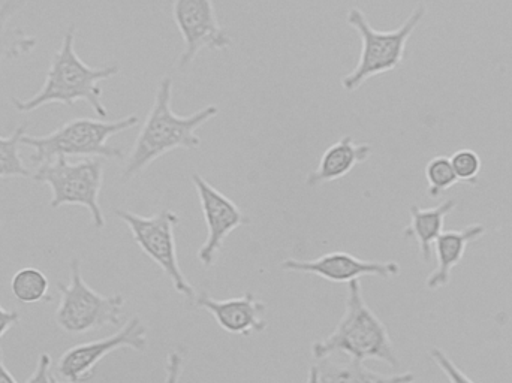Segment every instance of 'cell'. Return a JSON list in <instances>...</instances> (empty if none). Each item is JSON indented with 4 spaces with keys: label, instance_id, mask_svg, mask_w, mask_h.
I'll use <instances>...</instances> for the list:
<instances>
[{
    "label": "cell",
    "instance_id": "cell-7",
    "mask_svg": "<svg viewBox=\"0 0 512 383\" xmlns=\"http://www.w3.org/2000/svg\"><path fill=\"white\" fill-rule=\"evenodd\" d=\"M32 179L50 186L51 208L81 205L89 210L92 225L96 229L104 228L105 217L99 204L104 164L99 159L87 158L72 164L68 158H57L39 165Z\"/></svg>",
    "mask_w": 512,
    "mask_h": 383
},
{
    "label": "cell",
    "instance_id": "cell-18",
    "mask_svg": "<svg viewBox=\"0 0 512 383\" xmlns=\"http://www.w3.org/2000/svg\"><path fill=\"white\" fill-rule=\"evenodd\" d=\"M24 5L26 0H3L0 3V63L3 60L17 59L36 47L35 38L9 24Z\"/></svg>",
    "mask_w": 512,
    "mask_h": 383
},
{
    "label": "cell",
    "instance_id": "cell-8",
    "mask_svg": "<svg viewBox=\"0 0 512 383\" xmlns=\"http://www.w3.org/2000/svg\"><path fill=\"white\" fill-rule=\"evenodd\" d=\"M114 214L117 219L128 225L135 243L167 274L174 289L186 300L195 303L197 292L183 274L177 258L176 235H174V229L180 222L177 213L162 210L153 216L144 217L132 211L117 208Z\"/></svg>",
    "mask_w": 512,
    "mask_h": 383
},
{
    "label": "cell",
    "instance_id": "cell-19",
    "mask_svg": "<svg viewBox=\"0 0 512 383\" xmlns=\"http://www.w3.org/2000/svg\"><path fill=\"white\" fill-rule=\"evenodd\" d=\"M50 282L48 277L38 268L26 267L18 270L11 280V292L15 300L23 304L41 303L48 297Z\"/></svg>",
    "mask_w": 512,
    "mask_h": 383
},
{
    "label": "cell",
    "instance_id": "cell-12",
    "mask_svg": "<svg viewBox=\"0 0 512 383\" xmlns=\"http://www.w3.org/2000/svg\"><path fill=\"white\" fill-rule=\"evenodd\" d=\"M283 271L315 274L321 279L334 283H349L363 276H378L391 279L399 276L400 265L396 261H364L346 252H333L310 261L286 259L280 264Z\"/></svg>",
    "mask_w": 512,
    "mask_h": 383
},
{
    "label": "cell",
    "instance_id": "cell-9",
    "mask_svg": "<svg viewBox=\"0 0 512 383\" xmlns=\"http://www.w3.org/2000/svg\"><path fill=\"white\" fill-rule=\"evenodd\" d=\"M173 20L183 38L179 69L185 72L203 50H228L233 45L219 24L213 0H174Z\"/></svg>",
    "mask_w": 512,
    "mask_h": 383
},
{
    "label": "cell",
    "instance_id": "cell-21",
    "mask_svg": "<svg viewBox=\"0 0 512 383\" xmlns=\"http://www.w3.org/2000/svg\"><path fill=\"white\" fill-rule=\"evenodd\" d=\"M427 193L430 198H439L442 193L450 191L459 183L453 165L447 156H436L430 159L426 165Z\"/></svg>",
    "mask_w": 512,
    "mask_h": 383
},
{
    "label": "cell",
    "instance_id": "cell-16",
    "mask_svg": "<svg viewBox=\"0 0 512 383\" xmlns=\"http://www.w3.org/2000/svg\"><path fill=\"white\" fill-rule=\"evenodd\" d=\"M415 379L411 372L379 375L354 358H349L346 363H336L325 357L310 366L306 383H414Z\"/></svg>",
    "mask_w": 512,
    "mask_h": 383
},
{
    "label": "cell",
    "instance_id": "cell-13",
    "mask_svg": "<svg viewBox=\"0 0 512 383\" xmlns=\"http://www.w3.org/2000/svg\"><path fill=\"white\" fill-rule=\"evenodd\" d=\"M195 304L207 310L218 322L222 330L236 336H251L267 330L268 324L264 319L267 306L259 301L252 292H246L239 298L230 300H215L207 292L197 294Z\"/></svg>",
    "mask_w": 512,
    "mask_h": 383
},
{
    "label": "cell",
    "instance_id": "cell-1",
    "mask_svg": "<svg viewBox=\"0 0 512 383\" xmlns=\"http://www.w3.org/2000/svg\"><path fill=\"white\" fill-rule=\"evenodd\" d=\"M173 78L164 77L156 89L155 102L150 108L134 147L122 171L123 182L143 173L150 164L176 149H197L201 138L197 131L219 114L216 105H207L197 113L179 116L173 107Z\"/></svg>",
    "mask_w": 512,
    "mask_h": 383
},
{
    "label": "cell",
    "instance_id": "cell-28",
    "mask_svg": "<svg viewBox=\"0 0 512 383\" xmlns=\"http://www.w3.org/2000/svg\"><path fill=\"white\" fill-rule=\"evenodd\" d=\"M53 382L54 383H74V382H68V381H66V382H59V381H57L56 378H53Z\"/></svg>",
    "mask_w": 512,
    "mask_h": 383
},
{
    "label": "cell",
    "instance_id": "cell-17",
    "mask_svg": "<svg viewBox=\"0 0 512 383\" xmlns=\"http://www.w3.org/2000/svg\"><path fill=\"white\" fill-rule=\"evenodd\" d=\"M456 207L454 199H447L432 208H421L417 204L411 205L409 208L411 223L406 226L403 235L405 238H414L417 241L424 262H429L432 258L433 244L444 232L445 217L451 211L456 210Z\"/></svg>",
    "mask_w": 512,
    "mask_h": 383
},
{
    "label": "cell",
    "instance_id": "cell-14",
    "mask_svg": "<svg viewBox=\"0 0 512 383\" xmlns=\"http://www.w3.org/2000/svg\"><path fill=\"white\" fill-rule=\"evenodd\" d=\"M483 223H472L463 229H451L439 235L433 244L436 255V268L429 274L426 286L429 291H438L450 283L451 271L462 262L469 244L486 235Z\"/></svg>",
    "mask_w": 512,
    "mask_h": 383
},
{
    "label": "cell",
    "instance_id": "cell-6",
    "mask_svg": "<svg viewBox=\"0 0 512 383\" xmlns=\"http://www.w3.org/2000/svg\"><path fill=\"white\" fill-rule=\"evenodd\" d=\"M71 280L68 285L57 283L60 297L56 322L65 333L84 334L105 327H119L122 322L125 297L120 294L101 295L93 291L83 279L81 261L69 262Z\"/></svg>",
    "mask_w": 512,
    "mask_h": 383
},
{
    "label": "cell",
    "instance_id": "cell-5",
    "mask_svg": "<svg viewBox=\"0 0 512 383\" xmlns=\"http://www.w3.org/2000/svg\"><path fill=\"white\" fill-rule=\"evenodd\" d=\"M426 12V5L420 3L397 29L378 30L360 8L349 9L346 21L360 35L361 54L357 66L343 77V89L355 92L370 78L399 68L405 59L409 38L426 17Z\"/></svg>",
    "mask_w": 512,
    "mask_h": 383
},
{
    "label": "cell",
    "instance_id": "cell-27",
    "mask_svg": "<svg viewBox=\"0 0 512 383\" xmlns=\"http://www.w3.org/2000/svg\"><path fill=\"white\" fill-rule=\"evenodd\" d=\"M0 383H18L3 363L2 349H0Z\"/></svg>",
    "mask_w": 512,
    "mask_h": 383
},
{
    "label": "cell",
    "instance_id": "cell-11",
    "mask_svg": "<svg viewBox=\"0 0 512 383\" xmlns=\"http://www.w3.org/2000/svg\"><path fill=\"white\" fill-rule=\"evenodd\" d=\"M191 179L197 189L207 226V238L198 250V259L203 267L209 268L215 264L228 235L240 226L251 225V219L233 199L210 185L200 174H192Z\"/></svg>",
    "mask_w": 512,
    "mask_h": 383
},
{
    "label": "cell",
    "instance_id": "cell-3",
    "mask_svg": "<svg viewBox=\"0 0 512 383\" xmlns=\"http://www.w3.org/2000/svg\"><path fill=\"white\" fill-rule=\"evenodd\" d=\"M336 352H345L349 358L364 361L375 360L387 366L399 367L393 342L384 322L367 306L360 280L348 283L345 313L336 330L327 339L312 345L313 360H322Z\"/></svg>",
    "mask_w": 512,
    "mask_h": 383
},
{
    "label": "cell",
    "instance_id": "cell-22",
    "mask_svg": "<svg viewBox=\"0 0 512 383\" xmlns=\"http://www.w3.org/2000/svg\"><path fill=\"white\" fill-rule=\"evenodd\" d=\"M450 161L459 183L477 185V179L480 176L481 167H483V162L477 152L471 149H462L454 153Z\"/></svg>",
    "mask_w": 512,
    "mask_h": 383
},
{
    "label": "cell",
    "instance_id": "cell-23",
    "mask_svg": "<svg viewBox=\"0 0 512 383\" xmlns=\"http://www.w3.org/2000/svg\"><path fill=\"white\" fill-rule=\"evenodd\" d=\"M429 355L433 363L447 376L450 383H475L463 370H460L459 367L454 364V361L451 360L444 351H441V349L433 348L432 351L429 352Z\"/></svg>",
    "mask_w": 512,
    "mask_h": 383
},
{
    "label": "cell",
    "instance_id": "cell-25",
    "mask_svg": "<svg viewBox=\"0 0 512 383\" xmlns=\"http://www.w3.org/2000/svg\"><path fill=\"white\" fill-rule=\"evenodd\" d=\"M51 357L48 354H42L38 360L35 372L30 376L26 383H54V376L51 375Z\"/></svg>",
    "mask_w": 512,
    "mask_h": 383
},
{
    "label": "cell",
    "instance_id": "cell-24",
    "mask_svg": "<svg viewBox=\"0 0 512 383\" xmlns=\"http://www.w3.org/2000/svg\"><path fill=\"white\" fill-rule=\"evenodd\" d=\"M183 357L180 352L173 351L168 354L167 364H165V382L179 383L182 378Z\"/></svg>",
    "mask_w": 512,
    "mask_h": 383
},
{
    "label": "cell",
    "instance_id": "cell-4",
    "mask_svg": "<svg viewBox=\"0 0 512 383\" xmlns=\"http://www.w3.org/2000/svg\"><path fill=\"white\" fill-rule=\"evenodd\" d=\"M140 125V119L135 114L105 122L95 119L69 120L65 125L42 137L24 135L21 146L32 147L35 152L30 155V161L36 165L54 161L57 158L69 156H84V158L125 159L122 150L110 146L108 140L120 132L134 129Z\"/></svg>",
    "mask_w": 512,
    "mask_h": 383
},
{
    "label": "cell",
    "instance_id": "cell-10",
    "mask_svg": "<svg viewBox=\"0 0 512 383\" xmlns=\"http://www.w3.org/2000/svg\"><path fill=\"white\" fill-rule=\"evenodd\" d=\"M129 348L144 352L147 349V328L138 316L129 319L122 330L96 342L81 343L66 351L57 363V373L68 382L81 383L92 378L99 361L111 352Z\"/></svg>",
    "mask_w": 512,
    "mask_h": 383
},
{
    "label": "cell",
    "instance_id": "cell-15",
    "mask_svg": "<svg viewBox=\"0 0 512 383\" xmlns=\"http://www.w3.org/2000/svg\"><path fill=\"white\" fill-rule=\"evenodd\" d=\"M370 155L372 147L369 144H355L351 135H345L325 150L318 168L307 176L306 185L316 188L324 183L336 182L348 176L358 164L366 162Z\"/></svg>",
    "mask_w": 512,
    "mask_h": 383
},
{
    "label": "cell",
    "instance_id": "cell-2",
    "mask_svg": "<svg viewBox=\"0 0 512 383\" xmlns=\"http://www.w3.org/2000/svg\"><path fill=\"white\" fill-rule=\"evenodd\" d=\"M75 32L77 27L71 24L63 36L62 47L51 59L41 90L29 99H11V104L18 113H32L42 105L54 102L74 107L75 102L84 101L95 111L96 116L107 119L108 110L102 102V89L99 83L116 77L120 71L119 66L93 68L86 65L75 53Z\"/></svg>",
    "mask_w": 512,
    "mask_h": 383
},
{
    "label": "cell",
    "instance_id": "cell-20",
    "mask_svg": "<svg viewBox=\"0 0 512 383\" xmlns=\"http://www.w3.org/2000/svg\"><path fill=\"white\" fill-rule=\"evenodd\" d=\"M26 129L27 125H21L9 137H0V179H11V177L29 179L32 177V173L23 164L20 152H18L21 138L26 135Z\"/></svg>",
    "mask_w": 512,
    "mask_h": 383
},
{
    "label": "cell",
    "instance_id": "cell-26",
    "mask_svg": "<svg viewBox=\"0 0 512 383\" xmlns=\"http://www.w3.org/2000/svg\"><path fill=\"white\" fill-rule=\"evenodd\" d=\"M20 321V315L15 310H5L0 304V339L14 327L15 324H18Z\"/></svg>",
    "mask_w": 512,
    "mask_h": 383
}]
</instances>
